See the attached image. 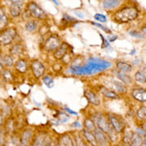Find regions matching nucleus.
I'll list each match as a JSON object with an SVG mask.
<instances>
[{"mask_svg": "<svg viewBox=\"0 0 146 146\" xmlns=\"http://www.w3.org/2000/svg\"><path fill=\"white\" fill-rule=\"evenodd\" d=\"M89 116H90L91 118L93 119V121L95 122L96 128L101 129L102 131H104V133L109 136L110 141H111V143L113 144V143L116 141L117 136L119 135H117V133L111 129V126H110L109 121H108L106 113L101 112V111H94V112H92L91 115H89Z\"/></svg>", "mask_w": 146, "mask_h": 146, "instance_id": "nucleus-1", "label": "nucleus"}, {"mask_svg": "<svg viewBox=\"0 0 146 146\" xmlns=\"http://www.w3.org/2000/svg\"><path fill=\"white\" fill-rule=\"evenodd\" d=\"M138 14H139V12L136 7L127 6L115 12L113 15V21L118 23H129L135 21L138 17Z\"/></svg>", "mask_w": 146, "mask_h": 146, "instance_id": "nucleus-2", "label": "nucleus"}, {"mask_svg": "<svg viewBox=\"0 0 146 146\" xmlns=\"http://www.w3.org/2000/svg\"><path fill=\"white\" fill-rule=\"evenodd\" d=\"M106 115L110 126H111V129L117 135H120L123 133L124 129L127 128V123L123 118V116L114 112H107Z\"/></svg>", "mask_w": 146, "mask_h": 146, "instance_id": "nucleus-3", "label": "nucleus"}, {"mask_svg": "<svg viewBox=\"0 0 146 146\" xmlns=\"http://www.w3.org/2000/svg\"><path fill=\"white\" fill-rule=\"evenodd\" d=\"M17 29L15 27H8L0 32V46H9L17 37Z\"/></svg>", "mask_w": 146, "mask_h": 146, "instance_id": "nucleus-4", "label": "nucleus"}, {"mask_svg": "<svg viewBox=\"0 0 146 146\" xmlns=\"http://www.w3.org/2000/svg\"><path fill=\"white\" fill-rule=\"evenodd\" d=\"M35 133H36V131H35L32 128H30V127L25 128L21 133H19L21 144L23 146H30L32 143V141H33Z\"/></svg>", "mask_w": 146, "mask_h": 146, "instance_id": "nucleus-5", "label": "nucleus"}, {"mask_svg": "<svg viewBox=\"0 0 146 146\" xmlns=\"http://www.w3.org/2000/svg\"><path fill=\"white\" fill-rule=\"evenodd\" d=\"M62 44V41H60V37L58 35H51V36L47 37L43 43V49L44 51L48 52V53H51V52H54L58 48V46Z\"/></svg>", "mask_w": 146, "mask_h": 146, "instance_id": "nucleus-6", "label": "nucleus"}, {"mask_svg": "<svg viewBox=\"0 0 146 146\" xmlns=\"http://www.w3.org/2000/svg\"><path fill=\"white\" fill-rule=\"evenodd\" d=\"M27 10L29 12L30 16L35 19H38V20H43L46 18V13L43 9L40 7L38 4L35 3V2L31 1L27 4Z\"/></svg>", "mask_w": 146, "mask_h": 146, "instance_id": "nucleus-7", "label": "nucleus"}, {"mask_svg": "<svg viewBox=\"0 0 146 146\" xmlns=\"http://www.w3.org/2000/svg\"><path fill=\"white\" fill-rule=\"evenodd\" d=\"M84 98H86L87 101L92 105V106L98 107L101 105V98L100 95L96 92L90 90V89H85L83 92Z\"/></svg>", "mask_w": 146, "mask_h": 146, "instance_id": "nucleus-8", "label": "nucleus"}, {"mask_svg": "<svg viewBox=\"0 0 146 146\" xmlns=\"http://www.w3.org/2000/svg\"><path fill=\"white\" fill-rule=\"evenodd\" d=\"M30 69H31V72L35 78L41 79V78H43L44 74H45L46 68H45V65L40 62V60H34L30 62Z\"/></svg>", "mask_w": 146, "mask_h": 146, "instance_id": "nucleus-9", "label": "nucleus"}, {"mask_svg": "<svg viewBox=\"0 0 146 146\" xmlns=\"http://www.w3.org/2000/svg\"><path fill=\"white\" fill-rule=\"evenodd\" d=\"M129 95L136 102L141 104L146 103V89L141 87H135L129 91Z\"/></svg>", "mask_w": 146, "mask_h": 146, "instance_id": "nucleus-10", "label": "nucleus"}, {"mask_svg": "<svg viewBox=\"0 0 146 146\" xmlns=\"http://www.w3.org/2000/svg\"><path fill=\"white\" fill-rule=\"evenodd\" d=\"M94 135H95L98 146H111L112 145L109 136H108L104 131H101V129L96 128L95 131H94Z\"/></svg>", "mask_w": 146, "mask_h": 146, "instance_id": "nucleus-11", "label": "nucleus"}, {"mask_svg": "<svg viewBox=\"0 0 146 146\" xmlns=\"http://www.w3.org/2000/svg\"><path fill=\"white\" fill-rule=\"evenodd\" d=\"M98 91H100L98 93H100L104 98H106V100H120V98H121V96H120L117 92H115L114 90H111V89L107 88V87L100 86Z\"/></svg>", "mask_w": 146, "mask_h": 146, "instance_id": "nucleus-12", "label": "nucleus"}, {"mask_svg": "<svg viewBox=\"0 0 146 146\" xmlns=\"http://www.w3.org/2000/svg\"><path fill=\"white\" fill-rule=\"evenodd\" d=\"M80 135H81V137L83 138L85 143H86L88 146H98L95 135H94L93 131H87V129H82V131H80Z\"/></svg>", "mask_w": 146, "mask_h": 146, "instance_id": "nucleus-13", "label": "nucleus"}, {"mask_svg": "<svg viewBox=\"0 0 146 146\" xmlns=\"http://www.w3.org/2000/svg\"><path fill=\"white\" fill-rule=\"evenodd\" d=\"M68 51H69V45L66 42H62V44L53 52L54 58L58 60H62L63 56L68 54Z\"/></svg>", "mask_w": 146, "mask_h": 146, "instance_id": "nucleus-14", "label": "nucleus"}, {"mask_svg": "<svg viewBox=\"0 0 146 146\" xmlns=\"http://www.w3.org/2000/svg\"><path fill=\"white\" fill-rule=\"evenodd\" d=\"M3 129H5V131L8 135H13V133H18V131H16V120L14 119L13 117L9 116L8 118L5 119Z\"/></svg>", "mask_w": 146, "mask_h": 146, "instance_id": "nucleus-15", "label": "nucleus"}, {"mask_svg": "<svg viewBox=\"0 0 146 146\" xmlns=\"http://www.w3.org/2000/svg\"><path fill=\"white\" fill-rule=\"evenodd\" d=\"M115 76L117 77V79H118L120 82H122V83L128 87L131 86V85H133V83H135L133 78L131 76H129L128 73H123V72H120L118 70H116V71H115Z\"/></svg>", "mask_w": 146, "mask_h": 146, "instance_id": "nucleus-16", "label": "nucleus"}, {"mask_svg": "<svg viewBox=\"0 0 146 146\" xmlns=\"http://www.w3.org/2000/svg\"><path fill=\"white\" fill-rule=\"evenodd\" d=\"M58 141H60V146H75L74 139L69 133H65L58 136Z\"/></svg>", "mask_w": 146, "mask_h": 146, "instance_id": "nucleus-17", "label": "nucleus"}, {"mask_svg": "<svg viewBox=\"0 0 146 146\" xmlns=\"http://www.w3.org/2000/svg\"><path fill=\"white\" fill-rule=\"evenodd\" d=\"M116 70L123 73H131L133 71V65L131 63L123 62V60H117L116 62Z\"/></svg>", "mask_w": 146, "mask_h": 146, "instance_id": "nucleus-18", "label": "nucleus"}, {"mask_svg": "<svg viewBox=\"0 0 146 146\" xmlns=\"http://www.w3.org/2000/svg\"><path fill=\"white\" fill-rule=\"evenodd\" d=\"M47 133L45 131H37L35 133V136L33 138V141H32L31 145L30 146H42L44 142V139H45Z\"/></svg>", "mask_w": 146, "mask_h": 146, "instance_id": "nucleus-19", "label": "nucleus"}, {"mask_svg": "<svg viewBox=\"0 0 146 146\" xmlns=\"http://www.w3.org/2000/svg\"><path fill=\"white\" fill-rule=\"evenodd\" d=\"M15 70L21 74H23L27 71V62L23 58H19L18 60H16L15 64H14Z\"/></svg>", "mask_w": 146, "mask_h": 146, "instance_id": "nucleus-20", "label": "nucleus"}, {"mask_svg": "<svg viewBox=\"0 0 146 146\" xmlns=\"http://www.w3.org/2000/svg\"><path fill=\"white\" fill-rule=\"evenodd\" d=\"M19 145H20V135H19V133H13V135H8L4 146H19Z\"/></svg>", "mask_w": 146, "mask_h": 146, "instance_id": "nucleus-21", "label": "nucleus"}, {"mask_svg": "<svg viewBox=\"0 0 146 146\" xmlns=\"http://www.w3.org/2000/svg\"><path fill=\"white\" fill-rule=\"evenodd\" d=\"M133 131L131 129H129L128 127L123 131V133H121V141L122 143L124 144V146H128V144L131 141V137H133Z\"/></svg>", "mask_w": 146, "mask_h": 146, "instance_id": "nucleus-22", "label": "nucleus"}, {"mask_svg": "<svg viewBox=\"0 0 146 146\" xmlns=\"http://www.w3.org/2000/svg\"><path fill=\"white\" fill-rule=\"evenodd\" d=\"M143 140H144V138L139 133L133 131V137H131L128 146H143Z\"/></svg>", "mask_w": 146, "mask_h": 146, "instance_id": "nucleus-23", "label": "nucleus"}, {"mask_svg": "<svg viewBox=\"0 0 146 146\" xmlns=\"http://www.w3.org/2000/svg\"><path fill=\"white\" fill-rule=\"evenodd\" d=\"M112 83L115 88V92H117L119 95H126L128 93V86L120 82L119 80H113Z\"/></svg>", "mask_w": 146, "mask_h": 146, "instance_id": "nucleus-24", "label": "nucleus"}, {"mask_svg": "<svg viewBox=\"0 0 146 146\" xmlns=\"http://www.w3.org/2000/svg\"><path fill=\"white\" fill-rule=\"evenodd\" d=\"M83 129H87V131H93L96 129V126L95 124V122L93 121V119L91 118L89 115H86L85 118L83 120Z\"/></svg>", "mask_w": 146, "mask_h": 146, "instance_id": "nucleus-25", "label": "nucleus"}, {"mask_svg": "<svg viewBox=\"0 0 146 146\" xmlns=\"http://www.w3.org/2000/svg\"><path fill=\"white\" fill-rule=\"evenodd\" d=\"M23 45L21 43H14L12 44L10 49H9V53L12 56H17L23 54Z\"/></svg>", "mask_w": 146, "mask_h": 146, "instance_id": "nucleus-26", "label": "nucleus"}, {"mask_svg": "<svg viewBox=\"0 0 146 146\" xmlns=\"http://www.w3.org/2000/svg\"><path fill=\"white\" fill-rule=\"evenodd\" d=\"M135 117L139 122L146 121V105L142 104L140 107L137 108V110L135 112Z\"/></svg>", "mask_w": 146, "mask_h": 146, "instance_id": "nucleus-27", "label": "nucleus"}, {"mask_svg": "<svg viewBox=\"0 0 146 146\" xmlns=\"http://www.w3.org/2000/svg\"><path fill=\"white\" fill-rule=\"evenodd\" d=\"M121 4V0H103L102 6L104 9L110 10V9L116 8Z\"/></svg>", "mask_w": 146, "mask_h": 146, "instance_id": "nucleus-28", "label": "nucleus"}, {"mask_svg": "<svg viewBox=\"0 0 146 146\" xmlns=\"http://www.w3.org/2000/svg\"><path fill=\"white\" fill-rule=\"evenodd\" d=\"M133 78V81L137 84H146V74L140 71V70H137V71L135 72Z\"/></svg>", "mask_w": 146, "mask_h": 146, "instance_id": "nucleus-29", "label": "nucleus"}, {"mask_svg": "<svg viewBox=\"0 0 146 146\" xmlns=\"http://www.w3.org/2000/svg\"><path fill=\"white\" fill-rule=\"evenodd\" d=\"M22 8L23 7L15 5V4H11L9 7V13L13 18L20 17V15L22 14Z\"/></svg>", "mask_w": 146, "mask_h": 146, "instance_id": "nucleus-30", "label": "nucleus"}, {"mask_svg": "<svg viewBox=\"0 0 146 146\" xmlns=\"http://www.w3.org/2000/svg\"><path fill=\"white\" fill-rule=\"evenodd\" d=\"M2 62H3L4 66L12 67L14 66L16 62H14V56H12L10 54H6V55L2 56Z\"/></svg>", "mask_w": 146, "mask_h": 146, "instance_id": "nucleus-31", "label": "nucleus"}, {"mask_svg": "<svg viewBox=\"0 0 146 146\" xmlns=\"http://www.w3.org/2000/svg\"><path fill=\"white\" fill-rule=\"evenodd\" d=\"M1 73H2V77H3L4 81H5L6 83H12V82L14 81V76H13V74H12L10 69L6 68V69H4Z\"/></svg>", "mask_w": 146, "mask_h": 146, "instance_id": "nucleus-32", "label": "nucleus"}, {"mask_svg": "<svg viewBox=\"0 0 146 146\" xmlns=\"http://www.w3.org/2000/svg\"><path fill=\"white\" fill-rule=\"evenodd\" d=\"M25 28L27 32H33L37 29V23L35 21H27L25 25Z\"/></svg>", "mask_w": 146, "mask_h": 146, "instance_id": "nucleus-33", "label": "nucleus"}, {"mask_svg": "<svg viewBox=\"0 0 146 146\" xmlns=\"http://www.w3.org/2000/svg\"><path fill=\"white\" fill-rule=\"evenodd\" d=\"M8 23H9L8 17H7L5 14L0 16V32L4 31V30L6 29L7 25H8Z\"/></svg>", "mask_w": 146, "mask_h": 146, "instance_id": "nucleus-34", "label": "nucleus"}, {"mask_svg": "<svg viewBox=\"0 0 146 146\" xmlns=\"http://www.w3.org/2000/svg\"><path fill=\"white\" fill-rule=\"evenodd\" d=\"M42 80H43L44 84H45L48 88H53L54 87V79L52 78L50 75H45V76H43Z\"/></svg>", "mask_w": 146, "mask_h": 146, "instance_id": "nucleus-35", "label": "nucleus"}, {"mask_svg": "<svg viewBox=\"0 0 146 146\" xmlns=\"http://www.w3.org/2000/svg\"><path fill=\"white\" fill-rule=\"evenodd\" d=\"M53 140H54V137L52 138V136L49 135V133H47L45 139H44V142L42 146H52V143H53Z\"/></svg>", "mask_w": 146, "mask_h": 146, "instance_id": "nucleus-36", "label": "nucleus"}, {"mask_svg": "<svg viewBox=\"0 0 146 146\" xmlns=\"http://www.w3.org/2000/svg\"><path fill=\"white\" fill-rule=\"evenodd\" d=\"M62 22H64V23H76L77 21L75 20V19L71 18L70 16H67L66 14H64L63 17H62Z\"/></svg>", "mask_w": 146, "mask_h": 146, "instance_id": "nucleus-37", "label": "nucleus"}, {"mask_svg": "<svg viewBox=\"0 0 146 146\" xmlns=\"http://www.w3.org/2000/svg\"><path fill=\"white\" fill-rule=\"evenodd\" d=\"M95 19L98 21V22H100V23H105V22H106V17H105L104 15H101V14H96Z\"/></svg>", "mask_w": 146, "mask_h": 146, "instance_id": "nucleus-38", "label": "nucleus"}, {"mask_svg": "<svg viewBox=\"0 0 146 146\" xmlns=\"http://www.w3.org/2000/svg\"><path fill=\"white\" fill-rule=\"evenodd\" d=\"M129 34H131V36L135 37V38H143V37H144V35L138 31H129Z\"/></svg>", "mask_w": 146, "mask_h": 146, "instance_id": "nucleus-39", "label": "nucleus"}, {"mask_svg": "<svg viewBox=\"0 0 146 146\" xmlns=\"http://www.w3.org/2000/svg\"><path fill=\"white\" fill-rule=\"evenodd\" d=\"M9 1H10V5H11V4H15V5L23 7V0H9Z\"/></svg>", "mask_w": 146, "mask_h": 146, "instance_id": "nucleus-40", "label": "nucleus"}, {"mask_svg": "<svg viewBox=\"0 0 146 146\" xmlns=\"http://www.w3.org/2000/svg\"><path fill=\"white\" fill-rule=\"evenodd\" d=\"M138 128L140 129V131H143V133H144V135H146V121L145 122H140Z\"/></svg>", "mask_w": 146, "mask_h": 146, "instance_id": "nucleus-41", "label": "nucleus"}, {"mask_svg": "<svg viewBox=\"0 0 146 146\" xmlns=\"http://www.w3.org/2000/svg\"><path fill=\"white\" fill-rule=\"evenodd\" d=\"M93 25H96V27H100V28H101V29H103V30H104L105 32H107V33H110V30L108 29L107 27H103V25H100V23H93Z\"/></svg>", "mask_w": 146, "mask_h": 146, "instance_id": "nucleus-42", "label": "nucleus"}, {"mask_svg": "<svg viewBox=\"0 0 146 146\" xmlns=\"http://www.w3.org/2000/svg\"><path fill=\"white\" fill-rule=\"evenodd\" d=\"M4 122H5V119H4V116L2 115V113L0 112V131H1V129L3 128L4 126Z\"/></svg>", "mask_w": 146, "mask_h": 146, "instance_id": "nucleus-43", "label": "nucleus"}, {"mask_svg": "<svg viewBox=\"0 0 146 146\" xmlns=\"http://www.w3.org/2000/svg\"><path fill=\"white\" fill-rule=\"evenodd\" d=\"M52 146H60V141H58V137H54L53 143H52Z\"/></svg>", "mask_w": 146, "mask_h": 146, "instance_id": "nucleus-44", "label": "nucleus"}, {"mask_svg": "<svg viewBox=\"0 0 146 146\" xmlns=\"http://www.w3.org/2000/svg\"><path fill=\"white\" fill-rule=\"evenodd\" d=\"M64 110L66 112L69 113V114H71V115H76V113H75L74 111H72L71 109H69V108H67V107H64Z\"/></svg>", "mask_w": 146, "mask_h": 146, "instance_id": "nucleus-45", "label": "nucleus"}, {"mask_svg": "<svg viewBox=\"0 0 146 146\" xmlns=\"http://www.w3.org/2000/svg\"><path fill=\"white\" fill-rule=\"evenodd\" d=\"M3 66H4V65H3V62H2V56L0 55V72H2L4 70Z\"/></svg>", "mask_w": 146, "mask_h": 146, "instance_id": "nucleus-46", "label": "nucleus"}, {"mask_svg": "<svg viewBox=\"0 0 146 146\" xmlns=\"http://www.w3.org/2000/svg\"><path fill=\"white\" fill-rule=\"evenodd\" d=\"M140 30H141V33L144 35V37H146V25H144V27H141Z\"/></svg>", "mask_w": 146, "mask_h": 146, "instance_id": "nucleus-47", "label": "nucleus"}, {"mask_svg": "<svg viewBox=\"0 0 146 146\" xmlns=\"http://www.w3.org/2000/svg\"><path fill=\"white\" fill-rule=\"evenodd\" d=\"M144 138V140H143V146H146V135H145V137H143Z\"/></svg>", "mask_w": 146, "mask_h": 146, "instance_id": "nucleus-48", "label": "nucleus"}, {"mask_svg": "<svg viewBox=\"0 0 146 146\" xmlns=\"http://www.w3.org/2000/svg\"><path fill=\"white\" fill-rule=\"evenodd\" d=\"M52 1H53L54 3L56 4V5H58V1H56V0H52Z\"/></svg>", "mask_w": 146, "mask_h": 146, "instance_id": "nucleus-49", "label": "nucleus"}, {"mask_svg": "<svg viewBox=\"0 0 146 146\" xmlns=\"http://www.w3.org/2000/svg\"><path fill=\"white\" fill-rule=\"evenodd\" d=\"M19 146H23L22 144H21V142H20V145H19Z\"/></svg>", "mask_w": 146, "mask_h": 146, "instance_id": "nucleus-50", "label": "nucleus"}]
</instances>
